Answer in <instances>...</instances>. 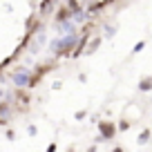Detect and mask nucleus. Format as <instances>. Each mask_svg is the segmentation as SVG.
I'll return each mask as SVG.
<instances>
[{
    "label": "nucleus",
    "mask_w": 152,
    "mask_h": 152,
    "mask_svg": "<svg viewBox=\"0 0 152 152\" xmlns=\"http://www.w3.org/2000/svg\"><path fill=\"white\" fill-rule=\"evenodd\" d=\"M78 34H81V29L69 31V34H58L52 43H49V54L56 56V58L69 56L72 49H74V45H76V40H78Z\"/></svg>",
    "instance_id": "obj_1"
},
{
    "label": "nucleus",
    "mask_w": 152,
    "mask_h": 152,
    "mask_svg": "<svg viewBox=\"0 0 152 152\" xmlns=\"http://www.w3.org/2000/svg\"><path fill=\"white\" fill-rule=\"evenodd\" d=\"M9 81L14 83V87H27L31 90V67L18 65L9 72Z\"/></svg>",
    "instance_id": "obj_2"
},
{
    "label": "nucleus",
    "mask_w": 152,
    "mask_h": 152,
    "mask_svg": "<svg viewBox=\"0 0 152 152\" xmlns=\"http://www.w3.org/2000/svg\"><path fill=\"white\" fill-rule=\"evenodd\" d=\"M116 132H119V130H116V123H112V121H99V137L101 139H105V141H107V139H114Z\"/></svg>",
    "instance_id": "obj_3"
},
{
    "label": "nucleus",
    "mask_w": 152,
    "mask_h": 152,
    "mask_svg": "<svg viewBox=\"0 0 152 152\" xmlns=\"http://www.w3.org/2000/svg\"><path fill=\"white\" fill-rule=\"evenodd\" d=\"M72 20H74L78 27H83V25H90V20H92V14L85 9V7H78V9H74L72 11Z\"/></svg>",
    "instance_id": "obj_4"
},
{
    "label": "nucleus",
    "mask_w": 152,
    "mask_h": 152,
    "mask_svg": "<svg viewBox=\"0 0 152 152\" xmlns=\"http://www.w3.org/2000/svg\"><path fill=\"white\" fill-rule=\"evenodd\" d=\"M76 29H81V27H78L72 18H65V20H58L56 23V31L58 34H69V31H76Z\"/></svg>",
    "instance_id": "obj_5"
},
{
    "label": "nucleus",
    "mask_w": 152,
    "mask_h": 152,
    "mask_svg": "<svg viewBox=\"0 0 152 152\" xmlns=\"http://www.w3.org/2000/svg\"><path fill=\"white\" fill-rule=\"evenodd\" d=\"M56 9V0H40V7H38V16L45 18V16H52Z\"/></svg>",
    "instance_id": "obj_6"
},
{
    "label": "nucleus",
    "mask_w": 152,
    "mask_h": 152,
    "mask_svg": "<svg viewBox=\"0 0 152 152\" xmlns=\"http://www.w3.org/2000/svg\"><path fill=\"white\" fill-rule=\"evenodd\" d=\"M101 40H103V36H94L92 40H87V45H85V52H83V54H94L96 49H99Z\"/></svg>",
    "instance_id": "obj_7"
},
{
    "label": "nucleus",
    "mask_w": 152,
    "mask_h": 152,
    "mask_svg": "<svg viewBox=\"0 0 152 152\" xmlns=\"http://www.w3.org/2000/svg\"><path fill=\"white\" fill-rule=\"evenodd\" d=\"M139 90H141V92H150V90H152V78H141Z\"/></svg>",
    "instance_id": "obj_8"
},
{
    "label": "nucleus",
    "mask_w": 152,
    "mask_h": 152,
    "mask_svg": "<svg viewBox=\"0 0 152 152\" xmlns=\"http://www.w3.org/2000/svg\"><path fill=\"white\" fill-rule=\"evenodd\" d=\"M114 36H116V27H114V25H107L105 31H103V38H114Z\"/></svg>",
    "instance_id": "obj_9"
},
{
    "label": "nucleus",
    "mask_w": 152,
    "mask_h": 152,
    "mask_svg": "<svg viewBox=\"0 0 152 152\" xmlns=\"http://www.w3.org/2000/svg\"><path fill=\"white\" fill-rule=\"evenodd\" d=\"M116 130H121V132H125V130H130V121H128V119H121L119 123H116Z\"/></svg>",
    "instance_id": "obj_10"
},
{
    "label": "nucleus",
    "mask_w": 152,
    "mask_h": 152,
    "mask_svg": "<svg viewBox=\"0 0 152 152\" xmlns=\"http://www.w3.org/2000/svg\"><path fill=\"white\" fill-rule=\"evenodd\" d=\"M150 130H143V132L141 134H139V143H148V141H150Z\"/></svg>",
    "instance_id": "obj_11"
},
{
    "label": "nucleus",
    "mask_w": 152,
    "mask_h": 152,
    "mask_svg": "<svg viewBox=\"0 0 152 152\" xmlns=\"http://www.w3.org/2000/svg\"><path fill=\"white\" fill-rule=\"evenodd\" d=\"M143 49H145V40H139V43L132 47V54H139V52H143Z\"/></svg>",
    "instance_id": "obj_12"
},
{
    "label": "nucleus",
    "mask_w": 152,
    "mask_h": 152,
    "mask_svg": "<svg viewBox=\"0 0 152 152\" xmlns=\"http://www.w3.org/2000/svg\"><path fill=\"white\" fill-rule=\"evenodd\" d=\"M74 119H76V121H85V119H87V112H85V110H78V112L74 114Z\"/></svg>",
    "instance_id": "obj_13"
},
{
    "label": "nucleus",
    "mask_w": 152,
    "mask_h": 152,
    "mask_svg": "<svg viewBox=\"0 0 152 152\" xmlns=\"http://www.w3.org/2000/svg\"><path fill=\"white\" fill-rule=\"evenodd\" d=\"M27 134H29V137H36V134H38V128H36V125H27Z\"/></svg>",
    "instance_id": "obj_14"
},
{
    "label": "nucleus",
    "mask_w": 152,
    "mask_h": 152,
    "mask_svg": "<svg viewBox=\"0 0 152 152\" xmlns=\"http://www.w3.org/2000/svg\"><path fill=\"white\" fill-rule=\"evenodd\" d=\"M5 139H7V141H14V139H16V132H14V130H7V132H5Z\"/></svg>",
    "instance_id": "obj_15"
},
{
    "label": "nucleus",
    "mask_w": 152,
    "mask_h": 152,
    "mask_svg": "<svg viewBox=\"0 0 152 152\" xmlns=\"http://www.w3.org/2000/svg\"><path fill=\"white\" fill-rule=\"evenodd\" d=\"M52 90H54V92L63 90V83H61V81H54V83H52Z\"/></svg>",
    "instance_id": "obj_16"
},
{
    "label": "nucleus",
    "mask_w": 152,
    "mask_h": 152,
    "mask_svg": "<svg viewBox=\"0 0 152 152\" xmlns=\"http://www.w3.org/2000/svg\"><path fill=\"white\" fill-rule=\"evenodd\" d=\"M78 2H81V5H83V7H85V5H87V2H90V0H78Z\"/></svg>",
    "instance_id": "obj_17"
}]
</instances>
